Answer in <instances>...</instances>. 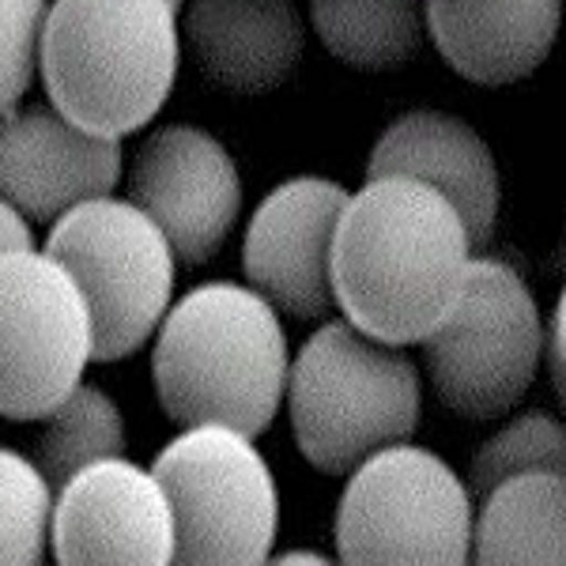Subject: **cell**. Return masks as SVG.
Returning a JSON list of instances; mask_svg holds the SVG:
<instances>
[{
  "mask_svg": "<svg viewBox=\"0 0 566 566\" xmlns=\"http://www.w3.org/2000/svg\"><path fill=\"white\" fill-rule=\"evenodd\" d=\"M464 476L416 442L389 446L344 476L333 517L336 566H469Z\"/></svg>",
  "mask_w": 566,
  "mask_h": 566,
  "instance_id": "cell-5",
  "label": "cell"
},
{
  "mask_svg": "<svg viewBox=\"0 0 566 566\" xmlns=\"http://www.w3.org/2000/svg\"><path fill=\"white\" fill-rule=\"evenodd\" d=\"M125 178L117 140H98L50 103H23L0 117V197L31 223H45L76 205L114 197Z\"/></svg>",
  "mask_w": 566,
  "mask_h": 566,
  "instance_id": "cell-13",
  "label": "cell"
},
{
  "mask_svg": "<svg viewBox=\"0 0 566 566\" xmlns=\"http://www.w3.org/2000/svg\"><path fill=\"white\" fill-rule=\"evenodd\" d=\"M27 250H39L34 223L12 205V200L0 197V258H4V253H27Z\"/></svg>",
  "mask_w": 566,
  "mask_h": 566,
  "instance_id": "cell-24",
  "label": "cell"
},
{
  "mask_svg": "<svg viewBox=\"0 0 566 566\" xmlns=\"http://www.w3.org/2000/svg\"><path fill=\"white\" fill-rule=\"evenodd\" d=\"M544 310L522 272L502 258H472L458 306L423 340L434 397L464 419H502L541 378Z\"/></svg>",
  "mask_w": 566,
  "mask_h": 566,
  "instance_id": "cell-7",
  "label": "cell"
},
{
  "mask_svg": "<svg viewBox=\"0 0 566 566\" xmlns=\"http://www.w3.org/2000/svg\"><path fill=\"white\" fill-rule=\"evenodd\" d=\"M427 39L458 76L480 87H510L533 76L559 39V0H506V4H423Z\"/></svg>",
  "mask_w": 566,
  "mask_h": 566,
  "instance_id": "cell-16",
  "label": "cell"
},
{
  "mask_svg": "<svg viewBox=\"0 0 566 566\" xmlns=\"http://www.w3.org/2000/svg\"><path fill=\"white\" fill-rule=\"evenodd\" d=\"M175 514V566H264L280 541V483L250 434L181 427L151 464Z\"/></svg>",
  "mask_w": 566,
  "mask_h": 566,
  "instance_id": "cell-6",
  "label": "cell"
},
{
  "mask_svg": "<svg viewBox=\"0 0 566 566\" xmlns=\"http://www.w3.org/2000/svg\"><path fill=\"white\" fill-rule=\"evenodd\" d=\"M45 253L80 283L95 325V363L148 348L175 306L178 258L167 234L125 197H98L53 219Z\"/></svg>",
  "mask_w": 566,
  "mask_h": 566,
  "instance_id": "cell-8",
  "label": "cell"
},
{
  "mask_svg": "<svg viewBox=\"0 0 566 566\" xmlns=\"http://www.w3.org/2000/svg\"><path fill=\"white\" fill-rule=\"evenodd\" d=\"M125 200L167 234L181 269H200L239 227L245 181L216 133L170 122L144 136L125 167Z\"/></svg>",
  "mask_w": 566,
  "mask_h": 566,
  "instance_id": "cell-10",
  "label": "cell"
},
{
  "mask_svg": "<svg viewBox=\"0 0 566 566\" xmlns=\"http://www.w3.org/2000/svg\"><path fill=\"white\" fill-rule=\"evenodd\" d=\"M525 472L566 476V427L559 416L544 412V408L517 412L488 442H480L469 472H464V488H469L472 502H480L499 483L525 476Z\"/></svg>",
  "mask_w": 566,
  "mask_h": 566,
  "instance_id": "cell-20",
  "label": "cell"
},
{
  "mask_svg": "<svg viewBox=\"0 0 566 566\" xmlns=\"http://www.w3.org/2000/svg\"><path fill=\"white\" fill-rule=\"evenodd\" d=\"M264 566H336V559L325 552H317V547H291V552L272 555Z\"/></svg>",
  "mask_w": 566,
  "mask_h": 566,
  "instance_id": "cell-25",
  "label": "cell"
},
{
  "mask_svg": "<svg viewBox=\"0 0 566 566\" xmlns=\"http://www.w3.org/2000/svg\"><path fill=\"white\" fill-rule=\"evenodd\" d=\"M352 189L325 175H295L272 186L242 231L245 287L295 322H328V253Z\"/></svg>",
  "mask_w": 566,
  "mask_h": 566,
  "instance_id": "cell-11",
  "label": "cell"
},
{
  "mask_svg": "<svg viewBox=\"0 0 566 566\" xmlns=\"http://www.w3.org/2000/svg\"><path fill=\"white\" fill-rule=\"evenodd\" d=\"M472 258L469 231L442 193L412 178H363L336 219L328 287L352 328L408 348L458 306Z\"/></svg>",
  "mask_w": 566,
  "mask_h": 566,
  "instance_id": "cell-1",
  "label": "cell"
},
{
  "mask_svg": "<svg viewBox=\"0 0 566 566\" xmlns=\"http://www.w3.org/2000/svg\"><path fill=\"white\" fill-rule=\"evenodd\" d=\"M367 178H412L442 193L461 216L472 250L491 242L502 178L488 136L438 106H416L381 129L367 155Z\"/></svg>",
  "mask_w": 566,
  "mask_h": 566,
  "instance_id": "cell-14",
  "label": "cell"
},
{
  "mask_svg": "<svg viewBox=\"0 0 566 566\" xmlns=\"http://www.w3.org/2000/svg\"><path fill=\"white\" fill-rule=\"evenodd\" d=\"M95 363L80 283L45 250L0 258V419L42 423Z\"/></svg>",
  "mask_w": 566,
  "mask_h": 566,
  "instance_id": "cell-9",
  "label": "cell"
},
{
  "mask_svg": "<svg viewBox=\"0 0 566 566\" xmlns=\"http://www.w3.org/2000/svg\"><path fill=\"white\" fill-rule=\"evenodd\" d=\"M57 566H175V514L151 469L106 458L53 491Z\"/></svg>",
  "mask_w": 566,
  "mask_h": 566,
  "instance_id": "cell-12",
  "label": "cell"
},
{
  "mask_svg": "<svg viewBox=\"0 0 566 566\" xmlns=\"http://www.w3.org/2000/svg\"><path fill=\"white\" fill-rule=\"evenodd\" d=\"M53 488L12 446H0V566H45Z\"/></svg>",
  "mask_w": 566,
  "mask_h": 566,
  "instance_id": "cell-21",
  "label": "cell"
},
{
  "mask_svg": "<svg viewBox=\"0 0 566 566\" xmlns=\"http://www.w3.org/2000/svg\"><path fill=\"white\" fill-rule=\"evenodd\" d=\"M469 566H566V480L525 472L476 502Z\"/></svg>",
  "mask_w": 566,
  "mask_h": 566,
  "instance_id": "cell-17",
  "label": "cell"
},
{
  "mask_svg": "<svg viewBox=\"0 0 566 566\" xmlns=\"http://www.w3.org/2000/svg\"><path fill=\"white\" fill-rule=\"evenodd\" d=\"M287 367L283 317L239 280L189 287L151 336L155 400L178 427L264 434L283 408Z\"/></svg>",
  "mask_w": 566,
  "mask_h": 566,
  "instance_id": "cell-2",
  "label": "cell"
},
{
  "mask_svg": "<svg viewBox=\"0 0 566 566\" xmlns=\"http://www.w3.org/2000/svg\"><path fill=\"white\" fill-rule=\"evenodd\" d=\"M181 65L175 0H57L45 4L39 80L45 103L98 140L148 129Z\"/></svg>",
  "mask_w": 566,
  "mask_h": 566,
  "instance_id": "cell-3",
  "label": "cell"
},
{
  "mask_svg": "<svg viewBox=\"0 0 566 566\" xmlns=\"http://www.w3.org/2000/svg\"><path fill=\"white\" fill-rule=\"evenodd\" d=\"M563 317H566V306H563V298H555L552 314L544 317V348H541V370H547V386H552V392L559 400L566 392V370H563V363H566V352H563L566 325H563Z\"/></svg>",
  "mask_w": 566,
  "mask_h": 566,
  "instance_id": "cell-23",
  "label": "cell"
},
{
  "mask_svg": "<svg viewBox=\"0 0 566 566\" xmlns=\"http://www.w3.org/2000/svg\"><path fill=\"white\" fill-rule=\"evenodd\" d=\"M336 61L363 72H392L419 57L427 42L416 0H314L310 23Z\"/></svg>",
  "mask_w": 566,
  "mask_h": 566,
  "instance_id": "cell-18",
  "label": "cell"
},
{
  "mask_svg": "<svg viewBox=\"0 0 566 566\" xmlns=\"http://www.w3.org/2000/svg\"><path fill=\"white\" fill-rule=\"evenodd\" d=\"M129 450V423L125 408L114 397L95 386L80 381L76 389L42 419L39 438H34L31 461L57 491L61 483L76 476L80 469L106 458H125Z\"/></svg>",
  "mask_w": 566,
  "mask_h": 566,
  "instance_id": "cell-19",
  "label": "cell"
},
{
  "mask_svg": "<svg viewBox=\"0 0 566 566\" xmlns=\"http://www.w3.org/2000/svg\"><path fill=\"white\" fill-rule=\"evenodd\" d=\"M42 23V0H0V117L23 106L39 80Z\"/></svg>",
  "mask_w": 566,
  "mask_h": 566,
  "instance_id": "cell-22",
  "label": "cell"
},
{
  "mask_svg": "<svg viewBox=\"0 0 566 566\" xmlns=\"http://www.w3.org/2000/svg\"><path fill=\"white\" fill-rule=\"evenodd\" d=\"M181 42L212 87L269 95L303 65L306 23L291 0H193L181 12Z\"/></svg>",
  "mask_w": 566,
  "mask_h": 566,
  "instance_id": "cell-15",
  "label": "cell"
},
{
  "mask_svg": "<svg viewBox=\"0 0 566 566\" xmlns=\"http://www.w3.org/2000/svg\"><path fill=\"white\" fill-rule=\"evenodd\" d=\"M283 408L310 469L348 476L374 453L412 442L423 416V374L405 348L328 317L291 352Z\"/></svg>",
  "mask_w": 566,
  "mask_h": 566,
  "instance_id": "cell-4",
  "label": "cell"
}]
</instances>
